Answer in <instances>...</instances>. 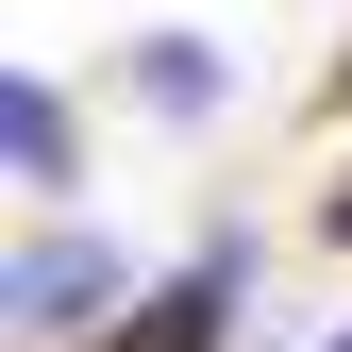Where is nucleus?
Segmentation results:
<instances>
[{
  "label": "nucleus",
  "instance_id": "obj_5",
  "mask_svg": "<svg viewBox=\"0 0 352 352\" xmlns=\"http://www.w3.org/2000/svg\"><path fill=\"white\" fill-rule=\"evenodd\" d=\"M319 235H336V252H352V185H336V201H319Z\"/></svg>",
  "mask_w": 352,
  "mask_h": 352
},
{
  "label": "nucleus",
  "instance_id": "obj_3",
  "mask_svg": "<svg viewBox=\"0 0 352 352\" xmlns=\"http://www.w3.org/2000/svg\"><path fill=\"white\" fill-rule=\"evenodd\" d=\"M0 151H17V185H34V201H67L84 118H67V84H51V67H17V84H0Z\"/></svg>",
  "mask_w": 352,
  "mask_h": 352
},
{
  "label": "nucleus",
  "instance_id": "obj_2",
  "mask_svg": "<svg viewBox=\"0 0 352 352\" xmlns=\"http://www.w3.org/2000/svg\"><path fill=\"white\" fill-rule=\"evenodd\" d=\"M235 319H252V252L218 235V252H185V269H168V285H135V319H118L101 352H218Z\"/></svg>",
  "mask_w": 352,
  "mask_h": 352
},
{
  "label": "nucleus",
  "instance_id": "obj_6",
  "mask_svg": "<svg viewBox=\"0 0 352 352\" xmlns=\"http://www.w3.org/2000/svg\"><path fill=\"white\" fill-rule=\"evenodd\" d=\"M336 118H352V51H336Z\"/></svg>",
  "mask_w": 352,
  "mask_h": 352
},
{
  "label": "nucleus",
  "instance_id": "obj_1",
  "mask_svg": "<svg viewBox=\"0 0 352 352\" xmlns=\"http://www.w3.org/2000/svg\"><path fill=\"white\" fill-rule=\"evenodd\" d=\"M0 319H17V352L118 336V319H135V252H118L101 218H34V235H17V285H0Z\"/></svg>",
  "mask_w": 352,
  "mask_h": 352
},
{
  "label": "nucleus",
  "instance_id": "obj_4",
  "mask_svg": "<svg viewBox=\"0 0 352 352\" xmlns=\"http://www.w3.org/2000/svg\"><path fill=\"white\" fill-rule=\"evenodd\" d=\"M118 84H135V101L168 118V135H201V118H218V84H235V67H218V34H135V51H118Z\"/></svg>",
  "mask_w": 352,
  "mask_h": 352
},
{
  "label": "nucleus",
  "instance_id": "obj_7",
  "mask_svg": "<svg viewBox=\"0 0 352 352\" xmlns=\"http://www.w3.org/2000/svg\"><path fill=\"white\" fill-rule=\"evenodd\" d=\"M319 352H352V319H336V336H319Z\"/></svg>",
  "mask_w": 352,
  "mask_h": 352
}]
</instances>
